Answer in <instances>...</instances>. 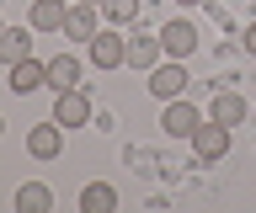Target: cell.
<instances>
[{"instance_id":"cell-14","label":"cell","mask_w":256,"mask_h":213,"mask_svg":"<svg viewBox=\"0 0 256 213\" xmlns=\"http://www.w3.org/2000/svg\"><path fill=\"white\" fill-rule=\"evenodd\" d=\"M64 16H70L64 0H32V27H38V32H54V27L64 32Z\"/></svg>"},{"instance_id":"cell-7","label":"cell","mask_w":256,"mask_h":213,"mask_svg":"<svg viewBox=\"0 0 256 213\" xmlns=\"http://www.w3.org/2000/svg\"><path fill=\"white\" fill-rule=\"evenodd\" d=\"M160 59H166L160 32H155V37H150V32H134V37H128V64H134V69H155Z\"/></svg>"},{"instance_id":"cell-4","label":"cell","mask_w":256,"mask_h":213,"mask_svg":"<svg viewBox=\"0 0 256 213\" xmlns=\"http://www.w3.org/2000/svg\"><path fill=\"white\" fill-rule=\"evenodd\" d=\"M160 48H166V59H187L198 48V27L192 21H166L160 27Z\"/></svg>"},{"instance_id":"cell-17","label":"cell","mask_w":256,"mask_h":213,"mask_svg":"<svg viewBox=\"0 0 256 213\" xmlns=\"http://www.w3.org/2000/svg\"><path fill=\"white\" fill-rule=\"evenodd\" d=\"M102 16H107L112 27H123V21L139 16V0H102Z\"/></svg>"},{"instance_id":"cell-6","label":"cell","mask_w":256,"mask_h":213,"mask_svg":"<svg viewBox=\"0 0 256 213\" xmlns=\"http://www.w3.org/2000/svg\"><path fill=\"white\" fill-rule=\"evenodd\" d=\"M150 91H155L160 101H171L187 91V69H182V59H171V64H155L150 69Z\"/></svg>"},{"instance_id":"cell-3","label":"cell","mask_w":256,"mask_h":213,"mask_svg":"<svg viewBox=\"0 0 256 213\" xmlns=\"http://www.w3.org/2000/svg\"><path fill=\"white\" fill-rule=\"evenodd\" d=\"M91 64H96V69H118V64H128V37L112 32V27H107V32H96V37H91Z\"/></svg>"},{"instance_id":"cell-21","label":"cell","mask_w":256,"mask_h":213,"mask_svg":"<svg viewBox=\"0 0 256 213\" xmlns=\"http://www.w3.org/2000/svg\"><path fill=\"white\" fill-rule=\"evenodd\" d=\"M0 133H6V117H0Z\"/></svg>"},{"instance_id":"cell-12","label":"cell","mask_w":256,"mask_h":213,"mask_svg":"<svg viewBox=\"0 0 256 213\" xmlns=\"http://www.w3.org/2000/svg\"><path fill=\"white\" fill-rule=\"evenodd\" d=\"M112 208H118V187H107V181L80 187V213H112Z\"/></svg>"},{"instance_id":"cell-16","label":"cell","mask_w":256,"mask_h":213,"mask_svg":"<svg viewBox=\"0 0 256 213\" xmlns=\"http://www.w3.org/2000/svg\"><path fill=\"white\" fill-rule=\"evenodd\" d=\"M48 208H54V192H48L43 181H27L16 192V213H48Z\"/></svg>"},{"instance_id":"cell-10","label":"cell","mask_w":256,"mask_h":213,"mask_svg":"<svg viewBox=\"0 0 256 213\" xmlns=\"http://www.w3.org/2000/svg\"><path fill=\"white\" fill-rule=\"evenodd\" d=\"M208 112H214V123H224V128H240V123H246V112H251V107H246V96H235V91H219V96H214V107H208Z\"/></svg>"},{"instance_id":"cell-11","label":"cell","mask_w":256,"mask_h":213,"mask_svg":"<svg viewBox=\"0 0 256 213\" xmlns=\"http://www.w3.org/2000/svg\"><path fill=\"white\" fill-rule=\"evenodd\" d=\"M27 149L38 155V160H54V155L64 149V139H59V123H38V128L27 133Z\"/></svg>"},{"instance_id":"cell-8","label":"cell","mask_w":256,"mask_h":213,"mask_svg":"<svg viewBox=\"0 0 256 213\" xmlns=\"http://www.w3.org/2000/svg\"><path fill=\"white\" fill-rule=\"evenodd\" d=\"M96 11H102V5H75V0H70V16H64L70 43H91L96 37Z\"/></svg>"},{"instance_id":"cell-5","label":"cell","mask_w":256,"mask_h":213,"mask_svg":"<svg viewBox=\"0 0 256 213\" xmlns=\"http://www.w3.org/2000/svg\"><path fill=\"white\" fill-rule=\"evenodd\" d=\"M192 149H198V160H219L224 149H230V128L224 123H198V133H192Z\"/></svg>"},{"instance_id":"cell-15","label":"cell","mask_w":256,"mask_h":213,"mask_svg":"<svg viewBox=\"0 0 256 213\" xmlns=\"http://www.w3.org/2000/svg\"><path fill=\"white\" fill-rule=\"evenodd\" d=\"M48 85H54V91H70V85H80V59H75V53L48 59Z\"/></svg>"},{"instance_id":"cell-19","label":"cell","mask_w":256,"mask_h":213,"mask_svg":"<svg viewBox=\"0 0 256 213\" xmlns=\"http://www.w3.org/2000/svg\"><path fill=\"white\" fill-rule=\"evenodd\" d=\"M75 5H102V0H75Z\"/></svg>"},{"instance_id":"cell-9","label":"cell","mask_w":256,"mask_h":213,"mask_svg":"<svg viewBox=\"0 0 256 213\" xmlns=\"http://www.w3.org/2000/svg\"><path fill=\"white\" fill-rule=\"evenodd\" d=\"M38 85H48V64H38V59L11 64V91H16V96H32Z\"/></svg>"},{"instance_id":"cell-18","label":"cell","mask_w":256,"mask_h":213,"mask_svg":"<svg viewBox=\"0 0 256 213\" xmlns=\"http://www.w3.org/2000/svg\"><path fill=\"white\" fill-rule=\"evenodd\" d=\"M246 48H251V53H256V27H246Z\"/></svg>"},{"instance_id":"cell-20","label":"cell","mask_w":256,"mask_h":213,"mask_svg":"<svg viewBox=\"0 0 256 213\" xmlns=\"http://www.w3.org/2000/svg\"><path fill=\"white\" fill-rule=\"evenodd\" d=\"M176 5H198V0H176Z\"/></svg>"},{"instance_id":"cell-1","label":"cell","mask_w":256,"mask_h":213,"mask_svg":"<svg viewBox=\"0 0 256 213\" xmlns=\"http://www.w3.org/2000/svg\"><path fill=\"white\" fill-rule=\"evenodd\" d=\"M54 123H59V128H86V123H91V96H86L80 85L59 91V96H54Z\"/></svg>"},{"instance_id":"cell-13","label":"cell","mask_w":256,"mask_h":213,"mask_svg":"<svg viewBox=\"0 0 256 213\" xmlns=\"http://www.w3.org/2000/svg\"><path fill=\"white\" fill-rule=\"evenodd\" d=\"M22 59H32V32L27 27L0 32V64H22Z\"/></svg>"},{"instance_id":"cell-2","label":"cell","mask_w":256,"mask_h":213,"mask_svg":"<svg viewBox=\"0 0 256 213\" xmlns=\"http://www.w3.org/2000/svg\"><path fill=\"white\" fill-rule=\"evenodd\" d=\"M198 123H203V112H198L187 96H171V101H166V112H160V128L171 133V139H192Z\"/></svg>"},{"instance_id":"cell-22","label":"cell","mask_w":256,"mask_h":213,"mask_svg":"<svg viewBox=\"0 0 256 213\" xmlns=\"http://www.w3.org/2000/svg\"><path fill=\"white\" fill-rule=\"evenodd\" d=\"M0 32H6V27H0Z\"/></svg>"}]
</instances>
